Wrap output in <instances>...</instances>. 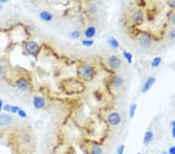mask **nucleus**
<instances>
[{
	"mask_svg": "<svg viewBox=\"0 0 175 154\" xmlns=\"http://www.w3.org/2000/svg\"><path fill=\"white\" fill-rule=\"evenodd\" d=\"M137 5L139 6L140 8H143V7H145V6H146V3H145V1H138L137 2Z\"/></svg>",
	"mask_w": 175,
	"mask_h": 154,
	"instance_id": "obj_29",
	"label": "nucleus"
},
{
	"mask_svg": "<svg viewBox=\"0 0 175 154\" xmlns=\"http://www.w3.org/2000/svg\"><path fill=\"white\" fill-rule=\"evenodd\" d=\"M122 55H123V57L125 58V59L127 61V62L128 63V64H132V53L128 52H127V51H125V50H124L122 52Z\"/></svg>",
	"mask_w": 175,
	"mask_h": 154,
	"instance_id": "obj_19",
	"label": "nucleus"
},
{
	"mask_svg": "<svg viewBox=\"0 0 175 154\" xmlns=\"http://www.w3.org/2000/svg\"><path fill=\"white\" fill-rule=\"evenodd\" d=\"M3 109L5 110V111L10 112V109H11V105L6 104V105H5V106H3Z\"/></svg>",
	"mask_w": 175,
	"mask_h": 154,
	"instance_id": "obj_32",
	"label": "nucleus"
},
{
	"mask_svg": "<svg viewBox=\"0 0 175 154\" xmlns=\"http://www.w3.org/2000/svg\"><path fill=\"white\" fill-rule=\"evenodd\" d=\"M168 153L169 154H175V146H170L168 149Z\"/></svg>",
	"mask_w": 175,
	"mask_h": 154,
	"instance_id": "obj_31",
	"label": "nucleus"
},
{
	"mask_svg": "<svg viewBox=\"0 0 175 154\" xmlns=\"http://www.w3.org/2000/svg\"><path fill=\"white\" fill-rule=\"evenodd\" d=\"M137 109V104L135 103H132L129 106V109H128V115L130 118H133L135 114V111Z\"/></svg>",
	"mask_w": 175,
	"mask_h": 154,
	"instance_id": "obj_18",
	"label": "nucleus"
},
{
	"mask_svg": "<svg viewBox=\"0 0 175 154\" xmlns=\"http://www.w3.org/2000/svg\"><path fill=\"white\" fill-rule=\"evenodd\" d=\"M125 145H120L118 148V150H117V154H124V152H125Z\"/></svg>",
	"mask_w": 175,
	"mask_h": 154,
	"instance_id": "obj_25",
	"label": "nucleus"
},
{
	"mask_svg": "<svg viewBox=\"0 0 175 154\" xmlns=\"http://www.w3.org/2000/svg\"><path fill=\"white\" fill-rule=\"evenodd\" d=\"M161 63H162V58L158 56V57L154 58L152 60V62L150 63V65H151L152 68H157L161 65Z\"/></svg>",
	"mask_w": 175,
	"mask_h": 154,
	"instance_id": "obj_17",
	"label": "nucleus"
},
{
	"mask_svg": "<svg viewBox=\"0 0 175 154\" xmlns=\"http://www.w3.org/2000/svg\"><path fill=\"white\" fill-rule=\"evenodd\" d=\"M156 81V77L153 76H152L148 77L147 80H145V82H144V84H143V87H142L141 91H142L143 94L147 93L148 91L152 88V87H153V85L155 84Z\"/></svg>",
	"mask_w": 175,
	"mask_h": 154,
	"instance_id": "obj_8",
	"label": "nucleus"
},
{
	"mask_svg": "<svg viewBox=\"0 0 175 154\" xmlns=\"http://www.w3.org/2000/svg\"><path fill=\"white\" fill-rule=\"evenodd\" d=\"M98 11V7L97 4L94 3H90V6H89V12H90V14L92 15H95L96 13Z\"/></svg>",
	"mask_w": 175,
	"mask_h": 154,
	"instance_id": "obj_21",
	"label": "nucleus"
},
{
	"mask_svg": "<svg viewBox=\"0 0 175 154\" xmlns=\"http://www.w3.org/2000/svg\"><path fill=\"white\" fill-rule=\"evenodd\" d=\"M137 154H142V153H138Z\"/></svg>",
	"mask_w": 175,
	"mask_h": 154,
	"instance_id": "obj_37",
	"label": "nucleus"
},
{
	"mask_svg": "<svg viewBox=\"0 0 175 154\" xmlns=\"http://www.w3.org/2000/svg\"><path fill=\"white\" fill-rule=\"evenodd\" d=\"M78 77L85 81H91L94 77L95 72L92 65L89 64H83L77 70Z\"/></svg>",
	"mask_w": 175,
	"mask_h": 154,
	"instance_id": "obj_2",
	"label": "nucleus"
},
{
	"mask_svg": "<svg viewBox=\"0 0 175 154\" xmlns=\"http://www.w3.org/2000/svg\"><path fill=\"white\" fill-rule=\"evenodd\" d=\"M13 118L7 114H0V126H6L12 123Z\"/></svg>",
	"mask_w": 175,
	"mask_h": 154,
	"instance_id": "obj_12",
	"label": "nucleus"
},
{
	"mask_svg": "<svg viewBox=\"0 0 175 154\" xmlns=\"http://www.w3.org/2000/svg\"><path fill=\"white\" fill-rule=\"evenodd\" d=\"M63 90L68 94H80L84 90V85L83 82L75 79H69L64 81L62 84Z\"/></svg>",
	"mask_w": 175,
	"mask_h": 154,
	"instance_id": "obj_1",
	"label": "nucleus"
},
{
	"mask_svg": "<svg viewBox=\"0 0 175 154\" xmlns=\"http://www.w3.org/2000/svg\"><path fill=\"white\" fill-rule=\"evenodd\" d=\"M153 138H154V134H153V131H151V130L146 131L145 132V134H144V136H143V144L145 145V146H148L153 141Z\"/></svg>",
	"mask_w": 175,
	"mask_h": 154,
	"instance_id": "obj_13",
	"label": "nucleus"
},
{
	"mask_svg": "<svg viewBox=\"0 0 175 154\" xmlns=\"http://www.w3.org/2000/svg\"><path fill=\"white\" fill-rule=\"evenodd\" d=\"M124 83H125V80H124L123 76H121L120 75H118V76H116L114 78L111 84H112V87L114 89H118L122 87L123 85H124Z\"/></svg>",
	"mask_w": 175,
	"mask_h": 154,
	"instance_id": "obj_11",
	"label": "nucleus"
},
{
	"mask_svg": "<svg viewBox=\"0 0 175 154\" xmlns=\"http://www.w3.org/2000/svg\"><path fill=\"white\" fill-rule=\"evenodd\" d=\"M17 114L20 118H24L27 117V113H26V111H24V110L20 109V111H18Z\"/></svg>",
	"mask_w": 175,
	"mask_h": 154,
	"instance_id": "obj_27",
	"label": "nucleus"
},
{
	"mask_svg": "<svg viewBox=\"0 0 175 154\" xmlns=\"http://www.w3.org/2000/svg\"><path fill=\"white\" fill-rule=\"evenodd\" d=\"M90 152H91V154H102L103 149L100 146L93 145L91 147V149H90Z\"/></svg>",
	"mask_w": 175,
	"mask_h": 154,
	"instance_id": "obj_20",
	"label": "nucleus"
},
{
	"mask_svg": "<svg viewBox=\"0 0 175 154\" xmlns=\"http://www.w3.org/2000/svg\"><path fill=\"white\" fill-rule=\"evenodd\" d=\"M108 45L113 49H118L120 47V43L115 37H109L107 40Z\"/></svg>",
	"mask_w": 175,
	"mask_h": 154,
	"instance_id": "obj_14",
	"label": "nucleus"
},
{
	"mask_svg": "<svg viewBox=\"0 0 175 154\" xmlns=\"http://www.w3.org/2000/svg\"><path fill=\"white\" fill-rule=\"evenodd\" d=\"M162 154H167V152H163V153H162Z\"/></svg>",
	"mask_w": 175,
	"mask_h": 154,
	"instance_id": "obj_36",
	"label": "nucleus"
},
{
	"mask_svg": "<svg viewBox=\"0 0 175 154\" xmlns=\"http://www.w3.org/2000/svg\"><path fill=\"white\" fill-rule=\"evenodd\" d=\"M3 65L0 64V76L3 75Z\"/></svg>",
	"mask_w": 175,
	"mask_h": 154,
	"instance_id": "obj_34",
	"label": "nucleus"
},
{
	"mask_svg": "<svg viewBox=\"0 0 175 154\" xmlns=\"http://www.w3.org/2000/svg\"><path fill=\"white\" fill-rule=\"evenodd\" d=\"M16 85H17L19 89L22 90V91H25L26 89H27V82L23 78L19 79L16 82Z\"/></svg>",
	"mask_w": 175,
	"mask_h": 154,
	"instance_id": "obj_16",
	"label": "nucleus"
},
{
	"mask_svg": "<svg viewBox=\"0 0 175 154\" xmlns=\"http://www.w3.org/2000/svg\"><path fill=\"white\" fill-rule=\"evenodd\" d=\"M170 125H171V134L173 138L175 139V121H172L170 123Z\"/></svg>",
	"mask_w": 175,
	"mask_h": 154,
	"instance_id": "obj_26",
	"label": "nucleus"
},
{
	"mask_svg": "<svg viewBox=\"0 0 175 154\" xmlns=\"http://www.w3.org/2000/svg\"><path fill=\"white\" fill-rule=\"evenodd\" d=\"M131 21L135 25H140L142 24L144 20V13L142 10H134L130 16Z\"/></svg>",
	"mask_w": 175,
	"mask_h": 154,
	"instance_id": "obj_6",
	"label": "nucleus"
},
{
	"mask_svg": "<svg viewBox=\"0 0 175 154\" xmlns=\"http://www.w3.org/2000/svg\"><path fill=\"white\" fill-rule=\"evenodd\" d=\"M96 34H97V28L94 25H90L87 27L84 31L86 39H92L93 37H95Z\"/></svg>",
	"mask_w": 175,
	"mask_h": 154,
	"instance_id": "obj_10",
	"label": "nucleus"
},
{
	"mask_svg": "<svg viewBox=\"0 0 175 154\" xmlns=\"http://www.w3.org/2000/svg\"><path fill=\"white\" fill-rule=\"evenodd\" d=\"M20 108L17 106H11V109H10V112L13 113H18V111H20Z\"/></svg>",
	"mask_w": 175,
	"mask_h": 154,
	"instance_id": "obj_28",
	"label": "nucleus"
},
{
	"mask_svg": "<svg viewBox=\"0 0 175 154\" xmlns=\"http://www.w3.org/2000/svg\"><path fill=\"white\" fill-rule=\"evenodd\" d=\"M33 104L37 109H42L45 107V100L40 96H35L33 99Z\"/></svg>",
	"mask_w": 175,
	"mask_h": 154,
	"instance_id": "obj_9",
	"label": "nucleus"
},
{
	"mask_svg": "<svg viewBox=\"0 0 175 154\" xmlns=\"http://www.w3.org/2000/svg\"><path fill=\"white\" fill-rule=\"evenodd\" d=\"M82 45L85 47H91L94 45V41L93 39H84L82 41Z\"/></svg>",
	"mask_w": 175,
	"mask_h": 154,
	"instance_id": "obj_22",
	"label": "nucleus"
},
{
	"mask_svg": "<svg viewBox=\"0 0 175 154\" xmlns=\"http://www.w3.org/2000/svg\"><path fill=\"white\" fill-rule=\"evenodd\" d=\"M39 16H40L41 20H44V21H46V22H49V21H51L53 19L52 14L50 12L46 11V10L41 11L39 13Z\"/></svg>",
	"mask_w": 175,
	"mask_h": 154,
	"instance_id": "obj_15",
	"label": "nucleus"
},
{
	"mask_svg": "<svg viewBox=\"0 0 175 154\" xmlns=\"http://www.w3.org/2000/svg\"><path fill=\"white\" fill-rule=\"evenodd\" d=\"M3 107V102L2 100H0V111L2 110V108Z\"/></svg>",
	"mask_w": 175,
	"mask_h": 154,
	"instance_id": "obj_35",
	"label": "nucleus"
},
{
	"mask_svg": "<svg viewBox=\"0 0 175 154\" xmlns=\"http://www.w3.org/2000/svg\"><path fill=\"white\" fill-rule=\"evenodd\" d=\"M26 51L30 55L36 56L37 54L40 51V47L38 43L35 41H29L27 43V45L25 46Z\"/></svg>",
	"mask_w": 175,
	"mask_h": 154,
	"instance_id": "obj_7",
	"label": "nucleus"
},
{
	"mask_svg": "<svg viewBox=\"0 0 175 154\" xmlns=\"http://www.w3.org/2000/svg\"><path fill=\"white\" fill-rule=\"evenodd\" d=\"M170 21L172 23V24L174 26H175V12L174 13H173V15L171 16V17H170Z\"/></svg>",
	"mask_w": 175,
	"mask_h": 154,
	"instance_id": "obj_33",
	"label": "nucleus"
},
{
	"mask_svg": "<svg viewBox=\"0 0 175 154\" xmlns=\"http://www.w3.org/2000/svg\"><path fill=\"white\" fill-rule=\"evenodd\" d=\"M138 42L144 48H149L153 45V38L150 34L143 33L138 38Z\"/></svg>",
	"mask_w": 175,
	"mask_h": 154,
	"instance_id": "obj_4",
	"label": "nucleus"
},
{
	"mask_svg": "<svg viewBox=\"0 0 175 154\" xmlns=\"http://www.w3.org/2000/svg\"><path fill=\"white\" fill-rule=\"evenodd\" d=\"M167 37L170 40H175V29L171 28L167 32Z\"/></svg>",
	"mask_w": 175,
	"mask_h": 154,
	"instance_id": "obj_24",
	"label": "nucleus"
},
{
	"mask_svg": "<svg viewBox=\"0 0 175 154\" xmlns=\"http://www.w3.org/2000/svg\"><path fill=\"white\" fill-rule=\"evenodd\" d=\"M167 5L171 8H174L175 9V0H170V1H168Z\"/></svg>",
	"mask_w": 175,
	"mask_h": 154,
	"instance_id": "obj_30",
	"label": "nucleus"
},
{
	"mask_svg": "<svg viewBox=\"0 0 175 154\" xmlns=\"http://www.w3.org/2000/svg\"><path fill=\"white\" fill-rule=\"evenodd\" d=\"M107 121L108 124L111 126H117L121 124V122L122 121V118L120 113H118V111H112L108 114Z\"/></svg>",
	"mask_w": 175,
	"mask_h": 154,
	"instance_id": "obj_5",
	"label": "nucleus"
},
{
	"mask_svg": "<svg viewBox=\"0 0 175 154\" xmlns=\"http://www.w3.org/2000/svg\"><path fill=\"white\" fill-rule=\"evenodd\" d=\"M81 36V33L80 30H73L70 34V37H72L73 39H79Z\"/></svg>",
	"mask_w": 175,
	"mask_h": 154,
	"instance_id": "obj_23",
	"label": "nucleus"
},
{
	"mask_svg": "<svg viewBox=\"0 0 175 154\" xmlns=\"http://www.w3.org/2000/svg\"><path fill=\"white\" fill-rule=\"evenodd\" d=\"M0 8H1V5H0Z\"/></svg>",
	"mask_w": 175,
	"mask_h": 154,
	"instance_id": "obj_38",
	"label": "nucleus"
},
{
	"mask_svg": "<svg viewBox=\"0 0 175 154\" xmlns=\"http://www.w3.org/2000/svg\"><path fill=\"white\" fill-rule=\"evenodd\" d=\"M107 64L111 69L118 70L122 65V60L118 55H111L108 58Z\"/></svg>",
	"mask_w": 175,
	"mask_h": 154,
	"instance_id": "obj_3",
	"label": "nucleus"
}]
</instances>
